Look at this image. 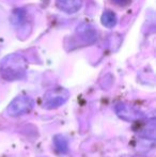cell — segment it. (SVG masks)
<instances>
[{
	"mask_svg": "<svg viewBox=\"0 0 156 157\" xmlns=\"http://www.w3.org/2000/svg\"><path fill=\"white\" fill-rule=\"evenodd\" d=\"M81 0H57V6L67 13H74L81 8Z\"/></svg>",
	"mask_w": 156,
	"mask_h": 157,
	"instance_id": "cell-1",
	"label": "cell"
},
{
	"mask_svg": "<svg viewBox=\"0 0 156 157\" xmlns=\"http://www.w3.org/2000/svg\"><path fill=\"white\" fill-rule=\"evenodd\" d=\"M102 23H103V25L108 28L113 27V26L117 24L116 14L113 12H111V11H106L102 16Z\"/></svg>",
	"mask_w": 156,
	"mask_h": 157,
	"instance_id": "cell-2",
	"label": "cell"
}]
</instances>
